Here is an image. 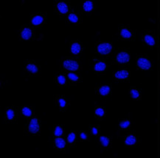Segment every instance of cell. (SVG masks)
<instances>
[{
	"instance_id": "obj_30",
	"label": "cell",
	"mask_w": 160,
	"mask_h": 158,
	"mask_svg": "<svg viewBox=\"0 0 160 158\" xmlns=\"http://www.w3.org/2000/svg\"><path fill=\"white\" fill-rule=\"evenodd\" d=\"M89 131L92 135H93V136H98L100 134V129L99 126H97V125H90L89 127Z\"/></svg>"
},
{
	"instance_id": "obj_28",
	"label": "cell",
	"mask_w": 160,
	"mask_h": 158,
	"mask_svg": "<svg viewBox=\"0 0 160 158\" xmlns=\"http://www.w3.org/2000/svg\"><path fill=\"white\" fill-rule=\"evenodd\" d=\"M64 134V129L61 125H55L52 129V135L54 137H61Z\"/></svg>"
},
{
	"instance_id": "obj_25",
	"label": "cell",
	"mask_w": 160,
	"mask_h": 158,
	"mask_svg": "<svg viewBox=\"0 0 160 158\" xmlns=\"http://www.w3.org/2000/svg\"><path fill=\"white\" fill-rule=\"evenodd\" d=\"M137 141H138V139H137V137L136 135L133 134H129L127 135L126 138H125L124 143L126 145L131 146V145H134L135 144H137Z\"/></svg>"
},
{
	"instance_id": "obj_15",
	"label": "cell",
	"mask_w": 160,
	"mask_h": 158,
	"mask_svg": "<svg viewBox=\"0 0 160 158\" xmlns=\"http://www.w3.org/2000/svg\"><path fill=\"white\" fill-rule=\"evenodd\" d=\"M96 93L102 98H106L111 95L112 92V86L109 84H100L95 89Z\"/></svg>"
},
{
	"instance_id": "obj_5",
	"label": "cell",
	"mask_w": 160,
	"mask_h": 158,
	"mask_svg": "<svg viewBox=\"0 0 160 158\" xmlns=\"http://www.w3.org/2000/svg\"><path fill=\"white\" fill-rule=\"evenodd\" d=\"M54 9L59 16L68 15L71 11L70 3L68 1L58 0L54 3Z\"/></svg>"
},
{
	"instance_id": "obj_20",
	"label": "cell",
	"mask_w": 160,
	"mask_h": 158,
	"mask_svg": "<svg viewBox=\"0 0 160 158\" xmlns=\"http://www.w3.org/2000/svg\"><path fill=\"white\" fill-rule=\"evenodd\" d=\"M67 75V78H68L69 83L70 84H77L81 83L82 81V77L81 74L78 73L69 72Z\"/></svg>"
},
{
	"instance_id": "obj_11",
	"label": "cell",
	"mask_w": 160,
	"mask_h": 158,
	"mask_svg": "<svg viewBox=\"0 0 160 158\" xmlns=\"http://www.w3.org/2000/svg\"><path fill=\"white\" fill-rule=\"evenodd\" d=\"M69 52L71 53V54H72L74 55H79L81 54L83 50V44H82V43L81 42H79V41H72V42L69 43Z\"/></svg>"
},
{
	"instance_id": "obj_24",
	"label": "cell",
	"mask_w": 160,
	"mask_h": 158,
	"mask_svg": "<svg viewBox=\"0 0 160 158\" xmlns=\"http://www.w3.org/2000/svg\"><path fill=\"white\" fill-rule=\"evenodd\" d=\"M94 114L95 117L98 119H102L106 115V110L105 107L101 106H97L95 107L94 110Z\"/></svg>"
},
{
	"instance_id": "obj_7",
	"label": "cell",
	"mask_w": 160,
	"mask_h": 158,
	"mask_svg": "<svg viewBox=\"0 0 160 158\" xmlns=\"http://www.w3.org/2000/svg\"><path fill=\"white\" fill-rule=\"evenodd\" d=\"M47 19H48V15L46 13L43 12H35L30 16V22L32 25L36 28L42 27L46 23Z\"/></svg>"
},
{
	"instance_id": "obj_1",
	"label": "cell",
	"mask_w": 160,
	"mask_h": 158,
	"mask_svg": "<svg viewBox=\"0 0 160 158\" xmlns=\"http://www.w3.org/2000/svg\"><path fill=\"white\" fill-rule=\"evenodd\" d=\"M61 67L67 71L78 72L82 69V64L80 59L72 57H66L61 61Z\"/></svg>"
},
{
	"instance_id": "obj_16",
	"label": "cell",
	"mask_w": 160,
	"mask_h": 158,
	"mask_svg": "<svg viewBox=\"0 0 160 158\" xmlns=\"http://www.w3.org/2000/svg\"><path fill=\"white\" fill-rule=\"evenodd\" d=\"M54 81L58 87H65L69 84V81L67 75H64L62 73H58L55 75Z\"/></svg>"
},
{
	"instance_id": "obj_26",
	"label": "cell",
	"mask_w": 160,
	"mask_h": 158,
	"mask_svg": "<svg viewBox=\"0 0 160 158\" xmlns=\"http://www.w3.org/2000/svg\"><path fill=\"white\" fill-rule=\"evenodd\" d=\"M78 135L76 132H75V131H72V132H69L67 136V143L70 145L75 144V143H76L77 139H78Z\"/></svg>"
},
{
	"instance_id": "obj_14",
	"label": "cell",
	"mask_w": 160,
	"mask_h": 158,
	"mask_svg": "<svg viewBox=\"0 0 160 158\" xmlns=\"http://www.w3.org/2000/svg\"><path fill=\"white\" fill-rule=\"evenodd\" d=\"M137 64L142 70H149L152 67L151 61L146 56H139L137 60Z\"/></svg>"
},
{
	"instance_id": "obj_17",
	"label": "cell",
	"mask_w": 160,
	"mask_h": 158,
	"mask_svg": "<svg viewBox=\"0 0 160 158\" xmlns=\"http://www.w3.org/2000/svg\"><path fill=\"white\" fill-rule=\"evenodd\" d=\"M82 13L79 11H71L67 16V20L69 23L73 24H78L81 23L82 19Z\"/></svg>"
},
{
	"instance_id": "obj_4",
	"label": "cell",
	"mask_w": 160,
	"mask_h": 158,
	"mask_svg": "<svg viewBox=\"0 0 160 158\" xmlns=\"http://www.w3.org/2000/svg\"><path fill=\"white\" fill-rule=\"evenodd\" d=\"M55 106L61 112H65L70 106V100L66 95H57L53 98Z\"/></svg>"
},
{
	"instance_id": "obj_21",
	"label": "cell",
	"mask_w": 160,
	"mask_h": 158,
	"mask_svg": "<svg viewBox=\"0 0 160 158\" xmlns=\"http://www.w3.org/2000/svg\"><path fill=\"white\" fill-rule=\"evenodd\" d=\"M130 72L128 69H120L114 72V77L115 79L118 80H125L128 79L130 77Z\"/></svg>"
},
{
	"instance_id": "obj_19",
	"label": "cell",
	"mask_w": 160,
	"mask_h": 158,
	"mask_svg": "<svg viewBox=\"0 0 160 158\" xmlns=\"http://www.w3.org/2000/svg\"><path fill=\"white\" fill-rule=\"evenodd\" d=\"M119 33H120V37H122L123 39L126 40L131 39L134 36V33H133L132 30L128 27L125 26L120 27V29H119Z\"/></svg>"
},
{
	"instance_id": "obj_23",
	"label": "cell",
	"mask_w": 160,
	"mask_h": 158,
	"mask_svg": "<svg viewBox=\"0 0 160 158\" xmlns=\"http://www.w3.org/2000/svg\"><path fill=\"white\" fill-rule=\"evenodd\" d=\"M20 112L24 117L27 118H32V116L33 115L34 110L30 106H24L20 109Z\"/></svg>"
},
{
	"instance_id": "obj_10",
	"label": "cell",
	"mask_w": 160,
	"mask_h": 158,
	"mask_svg": "<svg viewBox=\"0 0 160 158\" xmlns=\"http://www.w3.org/2000/svg\"><path fill=\"white\" fill-rule=\"evenodd\" d=\"M97 52L100 55H106L110 54L113 50L112 44L109 42H101L96 46Z\"/></svg>"
},
{
	"instance_id": "obj_12",
	"label": "cell",
	"mask_w": 160,
	"mask_h": 158,
	"mask_svg": "<svg viewBox=\"0 0 160 158\" xmlns=\"http://www.w3.org/2000/svg\"><path fill=\"white\" fill-rule=\"evenodd\" d=\"M81 9L82 13L86 15H90L95 10V3L92 0H85L81 3Z\"/></svg>"
},
{
	"instance_id": "obj_31",
	"label": "cell",
	"mask_w": 160,
	"mask_h": 158,
	"mask_svg": "<svg viewBox=\"0 0 160 158\" xmlns=\"http://www.w3.org/2000/svg\"><path fill=\"white\" fill-rule=\"evenodd\" d=\"M131 126V121L129 120H125L120 121L119 124V127L120 129H128Z\"/></svg>"
},
{
	"instance_id": "obj_29",
	"label": "cell",
	"mask_w": 160,
	"mask_h": 158,
	"mask_svg": "<svg viewBox=\"0 0 160 158\" xmlns=\"http://www.w3.org/2000/svg\"><path fill=\"white\" fill-rule=\"evenodd\" d=\"M130 95L134 99L139 100L141 97V90L136 87H131L130 89Z\"/></svg>"
},
{
	"instance_id": "obj_6",
	"label": "cell",
	"mask_w": 160,
	"mask_h": 158,
	"mask_svg": "<svg viewBox=\"0 0 160 158\" xmlns=\"http://www.w3.org/2000/svg\"><path fill=\"white\" fill-rule=\"evenodd\" d=\"M18 37L23 41L33 40L35 37L34 29L29 24L22 25L18 30Z\"/></svg>"
},
{
	"instance_id": "obj_9",
	"label": "cell",
	"mask_w": 160,
	"mask_h": 158,
	"mask_svg": "<svg viewBox=\"0 0 160 158\" xmlns=\"http://www.w3.org/2000/svg\"><path fill=\"white\" fill-rule=\"evenodd\" d=\"M5 116L6 121L11 124H13V123L16 122L18 118L17 112H16V110L14 106H8L5 109Z\"/></svg>"
},
{
	"instance_id": "obj_13",
	"label": "cell",
	"mask_w": 160,
	"mask_h": 158,
	"mask_svg": "<svg viewBox=\"0 0 160 158\" xmlns=\"http://www.w3.org/2000/svg\"><path fill=\"white\" fill-rule=\"evenodd\" d=\"M115 61L119 64L125 65L130 61V54L128 51L121 50L117 53L115 57Z\"/></svg>"
},
{
	"instance_id": "obj_8",
	"label": "cell",
	"mask_w": 160,
	"mask_h": 158,
	"mask_svg": "<svg viewBox=\"0 0 160 158\" xmlns=\"http://www.w3.org/2000/svg\"><path fill=\"white\" fill-rule=\"evenodd\" d=\"M24 69L30 75L35 76L37 75L41 71V67L36 61L27 60L24 63Z\"/></svg>"
},
{
	"instance_id": "obj_32",
	"label": "cell",
	"mask_w": 160,
	"mask_h": 158,
	"mask_svg": "<svg viewBox=\"0 0 160 158\" xmlns=\"http://www.w3.org/2000/svg\"><path fill=\"white\" fill-rule=\"evenodd\" d=\"M78 137L81 140H89V134L85 131H80L78 132Z\"/></svg>"
},
{
	"instance_id": "obj_18",
	"label": "cell",
	"mask_w": 160,
	"mask_h": 158,
	"mask_svg": "<svg viewBox=\"0 0 160 158\" xmlns=\"http://www.w3.org/2000/svg\"><path fill=\"white\" fill-rule=\"evenodd\" d=\"M67 141L61 137H55L54 140H53V145H54L55 149L58 151H64L67 146Z\"/></svg>"
},
{
	"instance_id": "obj_2",
	"label": "cell",
	"mask_w": 160,
	"mask_h": 158,
	"mask_svg": "<svg viewBox=\"0 0 160 158\" xmlns=\"http://www.w3.org/2000/svg\"><path fill=\"white\" fill-rule=\"evenodd\" d=\"M90 67L93 73L101 74L105 73L108 68V65L105 61L102 59L93 57L90 61Z\"/></svg>"
},
{
	"instance_id": "obj_3",
	"label": "cell",
	"mask_w": 160,
	"mask_h": 158,
	"mask_svg": "<svg viewBox=\"0 0 160 158\" xmlns=\"http://www.w3.org/2000/svg\"><path fill=\"white\" fill-rule=\"evenodd\" d=\"M27 132L31 135H37L41 132L42 129V123L41 120L37 117L31 118L26 124Z\"/></svg>"
},
{
	"instance_id": "obj_27",
	"label": "cell",
	"mask_w": 160,
	"mask_h": 158,
	"mask_svg": "<svg viewBox=\"0 0 160 158\" xmlns=\"http://www.w3.org/2000/svg\"><path fill=\"white\" fill-rule=\"evenodd\" d=\"M99 142L103 148H108L112 144V138L108 136H100Z\"/></svg>"
},
{
	"instance_id": "obj_22",
	"label": "cell",
	"mask_w": 160,
	"mask_h": 158,
	"mask_svg": "<svg viewBox=\"0 0 160 158\" xmlns=\"http://www.w3.org/2000/svg\"><path fill=\"white\" fill-rule=\"evenodd\" d=\"M143 40H144L145 44H147L151 47L154 46L156 44V39L154 36L149 32L145 33L144 35H143Z\"/></svg>"
}]
</instances>
